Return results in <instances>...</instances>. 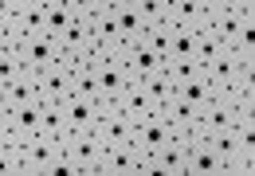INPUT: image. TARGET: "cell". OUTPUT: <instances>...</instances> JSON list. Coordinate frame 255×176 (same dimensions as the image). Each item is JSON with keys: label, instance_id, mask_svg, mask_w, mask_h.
<instances>
[{"label": "cell", "instance_id": "obj_40", "mask_svg": "<svg viewBox=\"0 0 255 176\" xmlns=\"http://www.w3.org/2000/svg\"><path fill=\"white\" fill-rule=\"evenodd\" d=\"M118 4H126V0H106V8H118Z\"/></svg>", "mask_w": 255, "mask_h": 176}, {"label": "cell", "instance_id": "obj_26", "mask_svg": "<svg viewBox=\"0 0 255 176\" xmlns=\"http://www.w3.org/2000/svg\"><path fill=\"white\" fill-rule=\"evenodd\" d=\"M224 51H228V43L212 39V35H204V31H196V43H192V59H196V67H200V71H204L208 63H216Z\"/></svg>", "mask_w": 255, "mask_h": 176}, {"label": "cell", "instance_id": "obj_20", "mask_svg": "<svg viewBox=\"0 0 255 176\" xmlns=\"http://www.w3.org/2000/svg\"><path fill=\"white\" fill-rule=\"evenodd\" d=\"M55 43H59V51H67V55H83V51H91V24L75 16V20L55 35Z\"/></svg>", "mask_w": 255, "mask_h": 176}, {"label": "cell", "instance_id": "obj_31", "mask_svg": "<svg viewBox=\"0 0 255 176\" xmlns=\"http://www.w3.org/2000/svg\"><path fill=\"white\" fill-rule=\"evenodd\" d=\"M71 94H79V98H95V102H98L95 71H75V75H71Z\"/></svg>", "mask_w": 255, "mask_h": 176}, {"label": "cell", "instance_id": "obj_18", "mask_svg": "<svg viewBox=\"0 0 255 176\" xmlns=\"http://www.w3.org/2000/svg\"><path fill=\"white\" fill-rule=\"evenodd\" d=\"M39 110H43L39 98H28V102L12 106V141H16V145L28 141L32 133H39Z\"/></svg>", "mask_w": 255, "mask_h": 176}, {"label": "cell", "instance_id": "obj_21", "mask_svg": "<svg viewBox=\"0 0 255 176\" xmlns=\"http://www.w3.org/2000/svg\"><path fill=\"white\" fill-rule=\"evenodd\" d=\"M114 20H118V31H122V43H126V47L137 43V39H145V28H149V24L141 20V12H137L129 0L114 8Z\"/></svg>", "mask_w": 255, "mask_h": 176}, {"label": "cell", "instance_id": "obj_8", "mask_svg": "<svg viewBox=\"0 0 255 176\" xmlns=\"http://www.w3.org/2000/svg\"><path fill=\"white\" fill-rule=\"evenodd\" d=\"M236 121V110H232V102L216 94L208 106H200L196 110V121H192V137H208V133H216V129H228Z\"/></svg>", "mask_w": 255, "mask_h": 176}, {"label": "cell", "instance_id": "obj_37", "mask_svg": "<svg viewBox=\"0 0 255 176\" xmlns=\"http://www.w3.org/2000/svg\"><path fill=\"white\" fill-rule=\"evenodd\" d=\"M16 8H20V0H0V24H12Z\"/></svg>", "mask_w": 255, "mask_h": 176}, {"label": "cell", "instance_id": "obj_35", "mask_svg": "<svg viewBox=\"0 0 255 176\" xmlns=\"http://www.w3.org/2000/svg\"><path fill=\"white\" fill-rule=\"evenodd\" d=\"M20 173V145H4L0 141V176Z\"/></svg>", "mask_w": 255, "mask_h": 176}, {"label": "cell", "instance_id": "obj_27", "mask_svg": "<svg viewBox=\"0 0 255 176\" xmlns=\"http://www.w3.org/2000/svg\"><path fill=\"white\" fill-rule=\"evenodd\" d=\"M75 16H79V12H75V4H71V0H55V4H47V28H43V35H51V39H55V35L75 20Z\"/></svg>", "mask_w": 255, "mask_h": 176}, {"label": "cell", "instance_id": "obj_34", "mask_svg": "<svg viewBox=\"0 0 255 176\" xmlns=\"http://www.w3.org/2000/svg\"><path fill=\"white\" fill-rule=\"evenodd\" d=\"M20 71H24V67H20V55H16V47H8V51L0 55V90L8 87V83L20 75Z\"/></svg>", "mask_w": 255, "mask_h": 176}, {"label": "cell", "instance_id": "obj_43", "mask_svg": "<svg viewBox=\"0 0 255 176\" xmlns=\"http://www.w3.org/2000/svg\"><path fill=\"white\" fill-rule=\"evenodd\" d=\"M71 4H79V0H71Z\"/></svg>", "mask_w": 255, "mask_h": 176}, {"label": "cell", "instance_id": "obj_15", "mask_svg": "<svg viewBox=\"0 0 255 176\" xmlns=\"http://www.w3.org/2000/svg\"><path fill=\"white\" fill-rule=\"evenodd\" d=\"M122 59H126L129 67V79H149V75H157V71H165V59L145 43V39H137V43H129L126 51H122Z\"/></svg>", "mask_w": 255, "mask_h": 176}, {"label": "cell", "instance_id": "obj_24", "mask_svg": "<svg viewBox=\"0 0 255 176\" xmlns=\"http://www.w3.org/2000/svg\"><path fill=\"white\" fill-rule=\"evenodd\" d=\"M28 98H35V75H28V71H20L8 87L0 90V102L12 110V106H20V102H28Z\"/></svg>", "mask_w": 255, "mask_h": 176}, {"label": "cell", "instance_id": "obj_32", "mask_svg": "<svg viewBox=\"0 0 255 176\" xmlns=\"http://www.w3.org/2000/svg\"><path fill=\"white\" fill-rule=\"evenodd\" d=\"M129 4L141 12L145 24H161V20L169 16V0H129Z\"/></svg>", "mask_w": 255, "mask_h": 176}, {"label": "cell", "instance_id": "obj_30", "mask_svg": "<svg viewBox=\"0 0 255 176\" xmlns=\"http://www.w3.org/2000/svg\"><path fill=\"white\" fill-rule=\"evenodd\" d=\"M169 35H173V24L161 20V24H149V28H145V43H149L161 59H169Z\"/></svg>", "mask_w": 255, "mask_h": 176}, {"label": "cell", "instance_id": "obj_14", "mask_svg": "<svg viewBox=\"0 0 255 176\" xmlns=\"http://www.w3.org/2000/svg\"><path fill=\"white\" fill-rule=\"evenodd\" d=\"M189 141L192 133H173V141L157 153V176H189Z\"/></svg>", "mask_w": 255, "mask_h": 176}, {"label": "cell", "instance_id": "obj_38", "mask_svg": "<svg viewBox=\"0 0 255 176\" xmlns=\"http://www.w3.org/2000/svg\"><path fill=\"white\" fill-rule=\"evenodd\" d=\"M200 8L204 12H220V8H228V0H200Z\"/></svg>", "mask_w": 255, "mask_h": 176}, {"label": "cell", "instance_id": "obj_39", "mask_svg": "<svg viewBox=\"0 0 255 176\" xmlns=\"http://www.w3.org/2000/svg\"><path fill=\"white\" fill-rule=\"evenodd\" d=\"M0 47H12V35H8V24H0Z\"/></svg>", "mask_w": 255, "mask_h": 176}, {"label": "cell", "instance_id": "obj_7", "mask_svg": "<svg viewBox=\"0 0 255 176\" xmlns=\"http://www.w3.org/2000/svg\"><path fill=\"white\" fill-rule=\"evenodd\" d=\"M63 114H67V129H71V133H95L98 117H102V102H95V98H79V94H67Z\"/></svg>", "mask_w": 255, "mask_h": 176}, {"label": "cell", "instance_id": "obj_29", "mask_svg": "<svg viewBox=\"0 0 255 176\" xmlns=\"http://www.w3.org/2000/svg\"><path fill=\"white\" fill-rule=\"evenodd\" d=\"M204 141H208V145L216 149V153H220L224 161H232L236 153H244V149H240V141H236V129H232V125H228V129H216V133H208Z\"/></svg>", "mask_w": 255, "mask_h": 176}, {"label": "cell", "instance_id": "obj_12", "mask_svg": "<svg viewBox=\"0 0 255 176\" xmlns=\"http://www.w3.org/2000/svg\"><path fill=\"white\" fill-rule=\"evenodd\" d=\"M255 12H232V8H220V12H204V20H200V28L204 35H212V39H220V43H232V35L244 28V20H252Z\"/></svg>", "mask_w": 255, "mask_h": 176}, {"label": "cell", "instance_id": "obj_11", "mask_svg": "<svg viewBox=\"0 0 255 176\" xmlns=\"http://www.w3.org/2000/svg\"><path fill=\"white\" fill-rule=\"evenodd\" d=\"M106 106L122 110V114L133 117V121H137V117H145V114H153V110H161L157 102L149 98V90H145V83H141V79H129L126 90H122V94H118L114 102H106Z\"/></svg>", "mask_w": 255, "mask_h": 176}, {"label": "cell", "instance_id": "obj_5", "mask_svg": "<svg viewBox=\"0 0 255 176\" xmlns=\"http://www.w3.org/2000/svg\"><path fill=\"white\" fill-rule=\"evenodd\" d=\"M169 141H173V125L165 121L161 110L137 117V129H133V145H137V149H145V153H161Z\"/></svg>", "mask_w": 255, "mask_h": 176}, {"label": "cell", "instance_id": "obj_6", "mask_svg": "<svg viewBox=\"0 0 255 176\" xmlns=\"http://www.w3.org/2000/svg\"><path fill=\"white\" fill-rule=\"evenodd\" d=\"M63 149V141L47 137V133H32L28 141H20V173L32 176V173H43V165Z\"/></svg>", "mask_w": 255, "mask_h": 176}, {"label": "cell", "instance_id": "obj_10", "mask_svg": "<svg viewBox=\"0 0 255 176\" xmlns=\"http://www.w3.org/2000/svg\"><path fill=\"white\" fill-rule=\"evenodd\" d=\"M67 94H71V71L55 59L47 71L35 75V98L39 102H67Z\"/></svg>", "mask_w": 255, "mask_h": 176}, {"label": "cell", "instance_id": "obj_19", "mask_svg": "<svg viewBox=\"0 0 255 176\" xmlns=\"http://www.w3.org/2000/svg\"><path fill=\"white\" fill-rule=\"evenodd\" d=\"M177 98H185L192 110H200V106H208V102L216 98V90H212V83H208V75H204V71H192L189 79H181V83H177Z\"/></svg>", "mask_w": 255, "mask_h": 176}, {"label": "cell", "instance_id": "obj_3", "mask_svg": "<svg viewBox=\"0 0 255 176\" xmlns=\"http://www.w3.org/2000/svg\"><path fill=\"white\" fill-rule=\"evenodd\" d=\"M63 149H67V157L79 165V173H83V176H95L98 173V161H102V153H106V145L98 141V133H67Z\"/></svg>", "mask_w": 255, "mask_h": 176}, {"label": "cell", "instance_id": "obj_9", "mask_svg": "<svg viewBox=\"0 0 255 176\" xmlns=\"http://www.w3.org/2000/svg\"><path fill=\"white\" fill-rule=\"evenodd\" d=\"M43 28H47V8H43V4H35V0H20L16 16H12V24H8L12 47H16L24 35H43Z\"/></svg>", "mask_w": 255, "mask_h": 176}, {"label": "cell", "instance_id": "obj_17", "mask_svg": "<svg viewBox=\"0 0 255 176\" xmlns=\"http://www.w3.org/2000/svg\"><path fill=\"white\" fill-rule=\"evenodd\" d=\"M240 63H248V55H236V51L228 47L216 63H208V67H204V75H208V83H212V90H216V94H224V90L240 79Z\"/></svg>", "mask_w": 255, "mask_h": 176}, {"label": "cell", "instance_id": "obj_22", "mask_svg": "<svg viewBox=\"0 0 255 176\" xmlns=\"http://www.w3.org/2000/svg\"><path fill=\"white\" fill-rule=\"evenodd\" d=\"M39 133H47V137H55V141H63L67 133V114H63V102H43V110H39Z\"/></svg>", "mask_w": 255, "mask_h": 176}, {"label": "cell", "instance_id": "obj_16", "mask_svg": "<svg viewBox=\"0 0 255 176\" xmlns=\"http://www.w3.org/2000/svg\"><path fill=\"white\" fill-rule=\"evenodd\" d=\"M137 145H118L106 149L98 161V176H137Z\"/></svg>", "mask_w": 255, "mask_h": 176}, {"label": "cell", "instance_id": "obj_41", "mask_svg": "<svg viewBox=\"0 0 255 176\" xmlns=\"http://www.w3.org/2000/svg\"><path fill=\"white\" fill-rule=\"evenodd\" d=\"M35 4H43V8H47V4H55V0H35Z\"/></svg>", "mask_w": 255, "mask_h": 176}, {"label": "cell", "instance_id": "obj_23", "mask_svg": "<svg viewBox=\"0 0 255 176\" xmlns=\"http://www.w3.org/2000/svg\"><path fill=\"white\" fill-rule=\"evenodd\" d=\"M165 20L177 24V28H200L204 8H200V0H169V16Z\"/></svg>", "mask_w": 255, "mask_h": 176}, {"label": "cell", "instance_id": "obj_2", "mask_svg": "<svg viewBox=\"0 0 255 176\" xmlns=\"http://www.w3.org/2000/svg\"><path fill=\"white\" fill-rule=\"evenodd\" d=\"M95 79H98V102L106 106V102H114L122 90H126L129 83V67H126V59L118 55H106L102 63H95Z\"/></svg>", "mask_w": 255, "mask_h": 176}, {"label": "cell", "instance_id": "obj_1", "mask_svg": "<svg viewBox=\"0 0 255 176\" xmlns=\"http://www.w3.org/2000/svg\"><path fill=\"white\" fill-rule=\"evenodd\" d=\"M16 55H20V67L28 71V75H39V71H47L55 55H59V43L51 39V35H24L20 43H16Z\"/></svg>", "mask_w": 255, "mask_h": 176}, {"label": "cell", "instance_id": "obj_42", "mask_svg": "<svg viewBox=\"0 0 255 176\" xmlns=\"http://www.w3.org/2000/svg\"><path fill=\"white\" fill-rule=\"evenodd\" d=\"M4 51H8V47H0V55H4Z\"/></svg>", "mask_w": 255, "mask_h": 176}, {"label": "cell", "instance_id": "obj_25", "mask_svg": "<svg viewBox=\"0 0 255 176\" xmlns=\"http://www.w3.org/2000/svg\"><path fill=\"white\" fill-rule=\"evenodd\" d=\"M161 114H165V121L173 125V133H192L196 110H192L185 98H173V102H165V106H161Z\"/></svg>", "mask_w": 255, "mask_h": 176}, {"label": "cell", "instance_id": "obj_33", "mask_svg": "<svg viewBox=\"0 0 255 176\" xmlns=\"http://www.w3.org/2000/svg\"><path fill=\"white\" fill-rule=\"evenodd\" d=\"M43 173H47V176H75V173H79V165L67 157V149H59V153L43 165Z\"/></svg>", "mask_w": 255, "mask_h": 176}, {"label": "cell", "instance_id": "obj_4", "mask_svg": "<svg viewBox=\"0 0 255 176\" xmlns=\"http://www.w3.org/2000/svg\"><path fill=\"white\" fill-rule=\"evenodd\" d=\"M133 129H137V121L126 117L122 110H114V106H102V117H98V141L106 149H118V145H133Z\"/></svg>", "mask_w": 255, "mask_h": 176}, {"label": "cell", "instance_id": "obj_36", "mask_svg": "<svg viewBox=\"0 0 255 176\" xmlns=\"http://www.w3.org/2000/svg\"><path fill=\"white\" fill-rule=\"evenodd\" d=\"M0 141H4V145H16V141H12V110H8L4 102H0Z\"/></svg>", "mask_w": 255, "mask_h": 176}, {"label": "cell", "instance_id": "obj_13", "mask_svg": "<svg viewBox=\"0 0 255 176\" xmlns=\"http://www.w3.org/2000/svg\"><path fill=\"white\" fill-rule=\"evenodd\" d=\"M189 173L192 176H228V161L204 137H192L189 141Z\"/></svg>", "mask_w": 255, "mask_h": 176}, {"label": "cell", "instance_id": "obj_28", "mask_svg": "<svg viewBox=\"0 0 255 176\" xmlns=\"http://www.w3.org/2000/svg\"><path fill=\"white\" fill-rule=\"evenodd\" d=\"M141 83H145L149 98H153L157 106H165V102H173V98H177V83H173V75H169V71H157V75H149V79H141Z\"/></svg>", "mask_w": 255, "mask_h": 176}]
</instances>
